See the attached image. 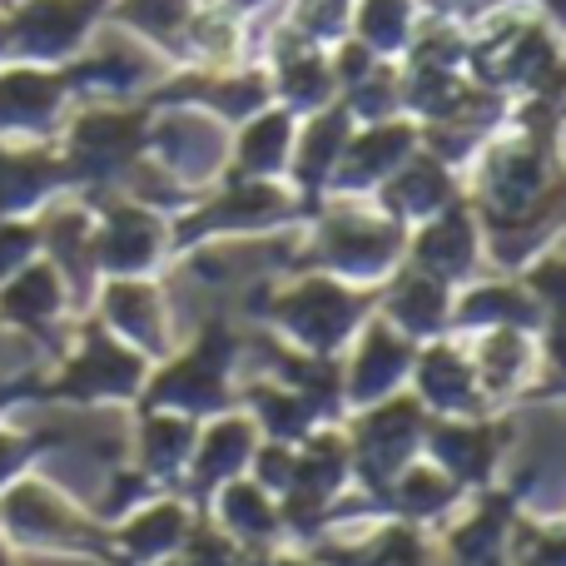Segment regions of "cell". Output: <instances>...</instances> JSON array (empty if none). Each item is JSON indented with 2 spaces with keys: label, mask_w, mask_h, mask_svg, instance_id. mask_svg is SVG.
<instances>
[{
  "label": "cell",
  "mask_w": 566,
  "mask_h": 566,
  "mask_svg": "<svg viewBox=\"0 0 566 566\" xmlns=\"http://www.w3.org/2000/svg\"><path fill=\"white\" fill-rule=\"evenodd\" d=\"M244 308L264 318L289 348L313 353V358H343V348L378 308V289H353L333 274L303 269L283 289H254Z\"/></svg>",
  "instance_id": "6da1fadb"
},
{
  "label": "cell",
  "mask_w": 566,
  "mask_h": 566,
  "mask_svg": "<svg viewBox=\"0 0 566 566\" xmlns=\"http://www.w3.org/2000/svg\"><path fill=\"white\" fill-rule=\"evenodd\" d=\"M308 239L293 269L333 274L353 289H378L402 269L408 229L388 219L373 199H323V209L308 219Z\"/></svg>",
  "instance_id": "7a4b0ae2"
},
{
  "label": "cell",
  "mask_w": 566,
  "mask_h": 566,
  "mask_svg": "<svg viewBox=\"0 0 566 566\" xmlns=\"http://www.w3.org/2000/svg\"><path fill=\"white\" fill-rule=\"evenodd\" d=\"M566 60V40L537 15L532 0H497L468 15V75L522 99Z\"/></svg>",
  "instance_id": "3957f363"
},
{
  "label": "cell",
  "mask_w": 566,
  "mask_h": 566,
  "mask_svg": "<svg viewBox=\"0 0 566 566\" xmlns=\"http://www.w3.org/2000/svg\"><path fill=\"white\" fill-rule=\"evenodd\" d=\"M313 209L289 189V179H219L214 189L169 214V254L195 259L214 239H269L303 229Z\"/></svg>",
  "instance_id": "277c9868"
},
{
  "label": "cell",
  "mask_w": 566,
  "mask_h": 566,
  "mask_svg": "<svg viewBox=\"0 0 566 566\" xmlns=\"http://www.w3.org/2000/svg\"><path fill=\"white\" fill-rule=\"evenodd\" d=\"M239 353H244V338L234 333V323L214 313L199 323V333L185 348H175L149 368L135 408L185 412L199 422L239 408Z\"/></svg>",
  "instance_id": "5b68a950"
},
{
  "label": "cell",
  "mask_w": 566,
  "mask_h": 566,
  "mask_svg": "<svg viewBox=\"0 0 566 566\" xmlns=\"http://www.w3.org/2000/svg\"><path fill=\"white\" fill-rule=\"evenodd\" d=\"M155 363L119 343L95 313H85L75 343L50 378H25V402H70V408H135Z\"/></svg>",
  "instance_id": "8992f818"
},
{
  "label": "cell",
  "mask_w": 566,
  "mask_h": 566,
  "mask_svg": "<svg viewBox=\"0 0 566 566\" xmlns=\"http://www.w3.org/2000/svg\"><path fill=\"white\" fill-rule=\"evenodd\" d=\"M422 428H428V412H422V402L408 388L373 402V408L348 412L343 418V438H348L353 482L363 492H373V497H382L388 482L422 452Z\"/></svg>",
  "instance_id": "52a82bcc"
},
{
  "label": "cell",
  "mask_w": 566,
  "mask_h": 566,
  "mask_svg": "<svg viewBox=\"0 0 566 566\" xmlns=\"http://www.w3.org/2000/svg\"><path fill=\"white\" fill-rule=\"evenodd\" d=\"M0 537L15 547H50V552H90V557H115L109 532L95 517L60 497L50 482L20 478L0 492Z\"/></svg>",
  "instance_id": "ba28073f"
},
{
  "label": "cell",
  "mask_w": 566,
  "mask_h": 566,
  "mask_svg": "<svg viewBox=\"0 0 566 566\" xmlns=\"http://www.w3.org/2000/svg\"><path fill=\"white\" fill-rule=\"evenodd\" d=\"M353 488V458H348V438L338 428H313L303 442H293V468L289 482L279 492V512H283V532H323L338 517V497Z\"/></svg>",
  "instance_id": "9c48e42d"
},
{
  "label": "cell",
  "mask_w": 566,
  "mask_h": 566,
  "mask_svg": "<svg viewBox=\"0 0 566 566\" xmlns=\"http://www.w3.org/2000/svg\"><path fill=\"white\" fill-rule=\"evenodd\" d=\"M145 159L179 185L185 195H205L224 179L229 165V125H219L205 109H155L149 115V145Z\"/></svg>",
  "instance_id": "30bf717a"
},
{
  "label": "cell",
  "mask_w": 566,
  "mask_h": 566,
  "mask_svg": "<svg viewBox=\"0 0 566 566\" xmlns=\"http://www.w3.org/2000/svg\"><path fill=\"white\" fill-rule=\"evenodd\" d=\"M95 209V274L99 279H155L169 264V214L129 195L85 199Z\"/></svg>",
  "instance_id": "8fae6325"
},
{
  "label": "cell",
  "mask_w": 566,
  "mask_h": 566,
  "mask_svg": "<svg viewBox=\"0 0 566 566\" xmlns=\"http://www.w3.org/2000/svg\"><path fill=\"white\" fill-rule=\"evenodd\" d=\"M10 60L20 65H70L80 50L95 45L109 15V0H10Z\"/></svg>",
  "instance_id": "7c38bea8"
},
{
  "label": "cell",
  "mask_w": 566,
  "mask_h": 566,
  "mask_svg": "<svg viewBox=\"0 0 566 566\" xmlns=\"http://www.w3.org/2000/svg\"><path fill=\"white\" fill-rule=\"evenodd\" d=\"M517 442V412H478V418H428L422 458L438 462L462 492H488L502 472V458Z\"/></svg>",
  "instance_id": "4fadbf2b"
},
{
  "label": "cell",
  "mask_w": 566,
  "mask_h": 566,
  "mask_svg": "<svg viewBox=\"0 0 566 566\" xmlns=\"http://www.w3.org/2000/svg\"><path fill=\"white\" fill-rule=\"evenodd\" d=\"M468 363L478 373V388L492 412H517L522 402H547L557 392L542 378V353L537 333L527 328H492V333H468L462 338Z\"/></svg>",
  "instance_id": "5bb4252c"
},
{
  "label": "cell",
  "mask_w": 566,
  "mask_h": 566,
  "mask_svg": "<svg viewBox=\"0 0 566 566\" xmlns=\"http://www.w3.org/2000/svg\"><path fill=\"white\" fill-rule=\"evenodd\" d=\"M75 95L60 65H0V139L6 145H55Z\"/></svg>",
  "instance_id": "9a60e30c"
},
{
  "label": "cell",
  "mask_w": 566,
  "mask_h": 566,
  "mask_svg": "<svg viewBox=\"0 0 566 566\" xmlns=\"http://www.w3.org/2000/svg\"><path fill=\"white\" fill-rule=\"evenodd\" d=\"M478 224H482L488 269H497V274H522L532 259L552 254L566 239V169L532 205H522L517 214H478Z\"/></svg>",
  "instance_id": "2e32d148"
},
{
  "label": "cell",
  "mask_w": 566,
  "mask_h": 566,
  "mask_svg": "<svg viewBox=\"0 0 566 566\" xmlns=\"http://www.w3.org/2000/svg\"><path fill=\"white\" fill-rule=\"evenodd\" d=\"M402 264L418 269V274L448 283V289H462L488 269V254H482V224L472 199H452L442 214L422 219L418 229H408V254Z\"/></svg>",
  "instance_id": "e0dca14e"
},
{
  "label": "cell",
  "mask_w": 566,
  "mask_h": 566,
  "mask_svg": "<svg viewBox=\"0 0 566 566\" xmlns=\"http://www.w3.org/2000/svg\"><path fill=\"white\" fill-rule=\"evenodd\" d=\"M259 65H264V75H269L274 105L289 109V115H298V119L338 99L328 50L303 40V35H293L283 20H274V25L259 35Z\"/></svg>",
  "instance_id": "ac0fdd59"
},
{
  "label": "cell",
  "mask_w": 566,
  "mask_h": 566,
  "mask_svg": "<svg viewBox=\"0 0 566 566\" xmlns=\"http://www.w3.org/2000/svg\"><path fill=\"white\" fill-rule=\"evenodd\" d=\"M90 313L115 333L119 343H129L135 353H145L149 363L169 358L179 348L175 323H169V298L155 279H99Z\"/></svg>",
  "instance_id": "d6986e66"
},
{
  "label": "cell",
  "mask_w": 566,
  "mask_h": 566,
  "mask_svg": "<svg viewBox=\"0 0 566 566\" xmlns=\"http://www.w3.org/2000/svg\"><path fill=\"white\" fill-rule=\"evenodd\" d=\"M418 119H378V125H353L338 165H333L328 195L323 199H373L388 175H398L402 159L418 149Z\"/></svg>",
  "instance_id": "ffe728a7"
},
{
  "label": "cell",
  "mask_w": 566,
  "mask_h": 566,
  "mask_svg": "<svg viewBox=\"0 0 566 566\" xmlns=\"http://www.w3.org/2000/svg\"><path fill=\"white\" fill-rule=\"evenodd\" d=\"M412 358H418V343L402 338L398 328H388L373 313L358 328V338L343 348V398H348V412L373 408V402L408 388Z\"/></svg>",
  "instance_id": "44dd1931"
},
{
  "label": "cell",
  "mask_w": 566,
  "mask_h": 566,
  "mask_svg": "<svg viewBox=\"0 0 566 566\" xmlns=\"http://www.w3.org/2000/svg\"><path fill=\"white\" fill-rule=\"evenodd\" d=\"M408 392L422 402L428 418H478V412H492L488 398L478 388V373L468 363V348L462 338H432L418 343V358H412L408 373Z\"/></svg>",
  "instance_id": "7402d4cb"
},
{
  "label": "cell",
  "mask_w": 566,
  "mask_h": 566,
  "mask_svg": "<svg viewBox=\"0 0 566 566\" xmlns=\"http://www.w3.org/2000/svg\"><path fill=\"white\" fill-rule=\"evenodd\" d=\"M259 442H264L259 438V422L249 418L244 408H229V412H219V418H205L199 422V442H195V458H189L185 488L179 492H185L195 507H205L224 482L244 478L254 452H259Z\"/></svg>",
  "instance_id": "603a6c76"
},
{
  "label": "cell",
  "mask_w": 566,
  "mask_h": 566,
  "mask_svg": "<svg viewBox=\"0 0 566 566\" xmlns=\"http://www.w3.org/2000/svg\"><path fill=\"white\" fill-rule=\"evenodd\" d=\"M70 308H75L70 283L60 279V269L45 254L30 259L25 269H15V274L0 283V323L25 333V338H45L55 353H60L55 328H65Z\"/></svg>",
  "instance_id": "cb8c5ba5"
},
{
  "label": "cell",
  "mask_w": 566,
  "mask_h": 566,
  "mask_svg": "<svg viewBox=\"0 0 566 566\" xmlns=\"http://www.w3.org/2000/svg\"><path fill=\"white\" fill-rule=\"evenodd\" d=\"M353 125H358V119L348 115V105H343V99H333V105H323V109H313V115L298 119L293 155H289V175H283V179H289V189L313 209V214L323 209L333 165H338V155H343V145H348Z\"/></svg>",
  "instance_id": "d4e9b609"
},
{
  "label": "cell",
  "mask_w": 566,
  "mask_h": 566,
  "mask_svg": "<svg viewBox=\"0 0 566 566\" xmlns=\"http://www.w3.org/2000/svg\"><path fill=\"white\" fill-rule=\"evenodd\" d=\"M542 303L527 293L517 274H478L472 283L452 289V338L468 333H492V328H542Z\"/></svg>",
  "instance_id": "484cf974"
},
{
  "label": "cell",
  "mask_w": 566,
  "mask_h": 566,
  "mask_svg": "<svg viewBox=\"0 0 566 566\" xmlns=\"http://www.w3.org/2000/svg\"><path fill=\"white\" fill-rule=\"evenodd\" d=\"M468 189H462V175L452 165H442L438 155H428V149H412L408 159H402L398 175H388L378 185V195H373V205L382 209L388 219H398L402 229H418L422 219L442 214V209L452 205V199H462Z\"/></svg>",
  "instance_id": "4316f807"
},
{
  "label": "cell",
  "mask_w": 566,
  "mask_h": 566,
  "mask_svg": "<svg viewBox=\"0 0 566 566\" xmlns=\"http://www.w3.org/2000/svg\"><path fill=\"white\" fill-rule=\"evenodd\" d=\"M75 195L55 145H6L0 139V219H35L55 199Z\"/></svg>",
  "instance_id": "83f0119b"
},
{
  "label": "cell",
  "mask_w": 566,
  "mask_h": 566,
  "mask_svg": "<svg viewBox=\"0 0 566 566\" xmlns=\"http://www.w3.org/2000/svg\"><path fill=\"white\" fill-rule=\"evenodd\" d=\"M373 313L412 343L448 338L452 333V289L402 264L388 283H378V308Z\"/></svg>",
  "instance_id": "f1b7e54d"
},
{
  "label": "cell",
  "mask_w": 566,
  "mask_h": 566,
  "mask_svg": "<svg viewBox=\"0 0 566 566\" xmlns=\"http://www.w3.org/2000/svg\"><path fill=\"white\" fill-rule=\"evenodd\" d=\"M129 412H135V468L155 488L179 492L185 488L189 458H195V442H199V418L155 412V408H129Z\"/></svg>",
  "instance_id": "f546056e"
},
{
  "label": "cell",
  "mask_w": 566,
  "mask_h": 566,
  "mask_svg": "<svg viewBox=\"0 0 566 566\" xmlns=\"http://www.w3.org/2000/svg\"><path fill=\"white\" fill-rule=\"evenodd\" d=\"M189 532H195V502L179 497V492H155L135 512H125V522L109 532V547L135 562H159L175 557L189 542Z\"/></svg>",
  "instance_id": "4dcf8cb0"
},
{
  "label": "cell",
  "mask_w": 566,
  "mask_h": 566,
  "mask_svg": "<svg viewBox=\"0 0 566 566\" xmlns=\"http://www.w3.org/2000/svg\"><path fill=\"white\" fill-rule=\"evenodd\" d=\"M293 135H298V115L269 105L249 115L244 125L229 129V165L224 179H283L289 175Z\"/></svg>",
  "instance_id": "1f68e13d"
},
{
  "label": "cell",
  "mask_w": 566,
  "mask_h": 566,
  "mask_svg": "<svg viewBox=\"0 0 566 566\" xmlns=\"http://www.w3.org/2000/svg\"><path fill=\"white\" fill-rule=\"evenodd\" d=\"M199 0H109V15L105 25L125 30L129 40L159 55L169 70L185 65V35H189V20H195Z\"/></svg>",
  "instance_id": "d6a6232c"
},
{
  "label": "cell",
  "mask_w": 566,
  "mask_h": 566,
  "mask_svg": "<svg viewBox=\"0 0 566 566\" xmlns=\"http://www.w3.org/2000/svg\"><path fill=\"white\" fill-rule=\"evenodd\" d=\"M382 502H388V512H398V522L428 527V522H448L452 512H462L468 492H462L458 482H452L448 472L438 468V462H428V458L418 452V458H412L408 468H402L398 478L388 482Z\"/></svg>",
  "instance_id": "836d02e7"
},
{
  "label": "cell",
  "mask_w": 566,
  "mask_h": 566,
  "mask_svg": "<svg viewBox=\"0 0 566 566\" xmlns=\"http://www.w3.org/2000/svg\"><path fill=\"white\" fill-rule=\"evenodd\" d=\"M205 507L214 512L219 532H224L229 542H249V547H259V542H274L283 532L279 497L259 488L249 472H244V478H234V482H224V488H219Z\"/></svg>",
  "instance_id": "e575fe53"
},
{
  "label": "cell",
  "mask_w": 566,
  "mask_h": 566,
  "mask_svg": "<svg viewBox=\"0 0 566 566\" xmlns=\"http://www.w3.org/2000/svg\"><path fill=\"white\" fill-rule=\"evenodd\" d=\"M422 0H353L348 35L363 40L378 60H402L412 30H418Z\"/></svg>",
  "instance_id": "d590c367"
},
{
  "label": "cell",
  "mask_w": 566,
  "mask_h": 566,
  "mask_svg": "<svg viewBox=\"0 0 566 566\" xmlns=\"http://www.w3.org/2000/svg\"><path fill=\"white\" fill-rule=\"evenodd\" d=\"M343 105L358 125H378V119H398L402 115V75H398V60H378L363 80H353L343 90Z\"/></svg>",
  "instance_id": "8d00e7d4"
},
{
  "label": "cell",
  "mask_w": 566,
  "mask_h": 566,
  "mask_svg": "<svg viewBox=\"0 0 566 566\" xmlns=\"http://www.w3.org/2000/svg\"><path fill=\"white\" fill-rule=\"evenodd\" d=\"M283 25L313 45L333 50L353 25V0H283Z\"/></svg>",
  "instance_id": "74e56055"
},
{
  "label": "cell",
  "mask_w": 566,
  "mask_h": 566,
  "mask_svg": "<svg viewBox=\"0 0 566 566\" xmlns=\"http://www.w3.org/2000/svg\"><path fill=\"white\" fill-rule=\"evenodd\" d=\"M50 442H60L55 432H20V428L0 422V492H6L10 482L30 478V462H35Z\"/></svg>",
  "instance_id": "f35d334b"
},
{
  "label": "cell",
  "mask_w": 566,
  "mask_h": 566,
  "mask_svg": "<svg viewBox=\"0 0 566 566\" xmlns=\"http://www.w3.org/2000/svg\"><path fill=\"white\" fill-rule=\"evenodd\" d=\"M517 279L527 283V293L542 303V313H566V254L552 249V254L532 259Z\"/></svg>",
  "instance_id": "ab89813d"
},
{
  "label": "cell",
  "mask_w": 566,
  "mask_h": 566,
  "mask_svg": "<svg viewBox=\"0 0 566 566\" xmlns=\"http://www.w3.org/2000/svg\"><path fill=\"white\" fill-rule=\"evenodd\" d=\"M532 6H537V15L566 40V0H532Z\"/></svg>",
  "instance_id": "60d3db41"
},
{
  "label": "cell",
  "mask_w": 566,
  "mask_h": 566,
  "mask_svg": "<svg viewBox=\"0 0 566 566\" xmlns=\"http://www.w3.org/2000/svg\"><path fill=\"white\" fill-rule=\"evenodd\" d=\"M219 6L234 10V15H244V20H254V15H264V10L283 6V0H219Z\"/></svg>",
  "instance_id": "b9f144b4"
},
{
  "label": "cell",
  "mask_w": 566,
  "mask_h": 566,
  "mask_svg": "<svg viewBox=\"0 0 566 566\" xmlns=\"http://www.w3.org/2000/svg\"><path fill=\"white\" fill-rule=\"evenodd\" d=\"M10 60V30H6V10H0V65Z\"/></svg>",
  "instance_id": "7bdbcfd3"
},
{
  "label": "cell",
  "mask_w": 566,
  "mask_h": 566,
  "mask_svg": "<svg viewBox=\"0 0 566 566\" xmlns=\"http://www.w3.org/2000/svg\"><path fill=\"white\" fill-rule=\"evenodd\" d=\"M0 6H10V0H0Z\"/></svg>",
  "instance_id": "ee69618b"
}]
</instances>
